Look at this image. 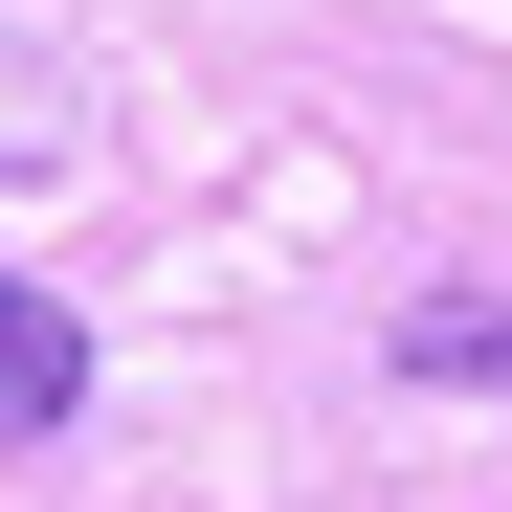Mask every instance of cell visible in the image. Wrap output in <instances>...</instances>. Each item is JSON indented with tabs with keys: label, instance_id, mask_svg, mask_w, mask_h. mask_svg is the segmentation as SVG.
Wrapping results in <instances>:
<instances>
[{
	"label": "cell",
	"instance_id": "3957f363",
	"mask_svg": "<svg viewBox=\"0 0 512 512\" xmlns=\"http://www.w3.org/2000/svg\"><path fill=\"white\" fill-rule=\"evenodd\" d=\"M45 156H67V45L0 23V179H45Z\"/></svg>",
	"mask_w": 512,
	"mask_h": 512
},
{
	"label": "cell",
	"instance_id": "7a4b0ae2",
	"mask_svg": "<svg viewBox=\"0 0 512 512\" xmlns=\"http://www.w3.org/2000/svg\"><path fill=\"white\" fill-rule=\"evenodd\" d=\"M401 379L423 401H512V290H423L401 312Z\"/></svg>",
	"mask_w": 512,
	"mask_h": 512
},
{
	"label": "cell",
	"instance_id": "6da1fadb",
	"mask_svg": "<svg viewBox=\"0 0 512 512\" xmlns=\"http://www.w3.org/2000/svg\"><path fill=\"white\" fill-rule=\"evenodd\" d=\"M90 423V334H67V290L0 268V446H67Z\"/></svg>",
	"mask_w": 512,
	"mask_h": 512
}]
</instances>
